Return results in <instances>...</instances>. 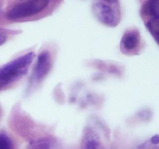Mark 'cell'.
Returning a JSON list of instances; mask_svg holds the SVG:
<instances>
[{"label":"cell","mask_w":159,"mask_h":149,"mask_svg":"<svg viewBox=\"0 0 159 149\" xmlns=\"http://www.w3.org/2000/svg\"><path fill=\"white\" fill-rule=\"evenodd\" d=\"M0 149H12L10 141L5 134H0Z\"/></svg>","instance_id":"30bf717a"},{"label":"cell","mask_w":159,"mask_h":149,"mask_svg":"<svg viewBox=\"0 0 159 149\" xmlns=\"http://www.w3.org/2000/svg\"><path fill=\"white\" fill-rule=\"evenodd\" d=\"M50 0H28L16 5L7 13L9 20L26 18L39 13L43 11L49 4Z\"/></svg>","instance_id":"7a4b0ae2"},{"label":"cell","mask_w":159,"mask_h":149,"mask_svg":"<svg viewBox=\"0 0 159 149\" xmlns=\"http://www.w3.org/2000/svg\"><path fill=\"white\" fill-rule=\"evenodd\" d=\"M103 1L108 3H114V2H116L118 0H103Z\"/></svg>","instance_id":"4fadbf2b"},{"label":"cell","mask_w":159,"mask_h":149,"mask_svg":"<svg viewBox=\"0 0 159 149\" xmlns=\"http://www.w3.org/2000/svg\"><path fill=\"white\" fill-rule=\"evenodd\" d=\"M155 37V39H156V40H157V41H158V43H159V34H158V36H156V37Z\"/></svg>","instance_id":"5bb4252c"},{"label":"cell","mask_w":159,"mask_h":149,"mask_svg":"<svg viewBox=\"0 0 159 149\" xmlns=\"http://www.w3.org/2000/svg\"><path fill=\"white\" fill-rule=\"evenodd\" d=\"M147 27L154 37L159 34V16H154L147 23Z\"/></svg>","instance_id":"ba28073f"},{"label":"cell","mask_w":159,"mask_h":149,"mask_svg":"<svg viewBox=\"0 0 159 149\" xmlns=\"http://www.w3.org/2000/svg\"><path fill=\"white\" fill-rule=\"evenodd\" d=\"M139 43V34L137 31H128L125 33L121 40L123 47L127 51H131Z\"/></svg>","instance_id":"5b68a950"},{"label":"cell","mask_w":159,"mask_h":149,"mask_svg":"<svg viewBox=\"0 0 159 149\" xmlns=\"http://www.w3.org/2000/svg\"><path fill=\"white\" fill-rule=\"evenodd\" d=\"M93 11L98 20L110 26H116L120 22V16L116 11L109 5L97 2L93 6Z\"/></svg>","instance_id":"3957f363"},{"label":"cell","mask_w":159,"mask_h":149,"mask_svg":"<svg viewBox=\"0 0 159 149\" xmlns=\"http://www.w3.org/2000/svg\"><path fill=\"white\" fill-rule=\"evenodd\" d=\"M147 9L150 15L159 16V0H148Z\"/></svg>","instance_id":"9c48e42d"},{"label":"cell","mask_w":159,"mask_h":149,"mask_svg":"<svg viewBox=\"0 0 159 149\" xmlns=\"http://www.w3.org/2000/svg\"><path fill=\"white\" fill-rule=\"evenodd\" d=\"M35 57L34 52L27 54L16 58L0 68V88L16 80L18 78L24 74L29 66Z\"/></svg>","instance_id":"6da1fadb"},{"label":"cell","mask_w":159,"mask_h":149,"mask_svg":"<svg viewBox=\"0 0 159 149\" xmlns=\"http://www.w3.org/2000/svg\"><path fill=\"white\" fill-rule=\"evenodd\" d=\"M151 141L153 144H158L159 143V134H155L151 139Z\"/></svg>","instance_id":"8fae6325"},{"label":"cell","mask_w":159,"mask_h":149,"mask_svg":"<svg viewBox=\"0 0 159 149\" xmlns=\"http://www.w3.org/2000/svg\"><path fill=\"white\" fill-rule=\"evenodd\" d=\"M51 68V56L48 51H43L37 57V63L32 74L34 82L41 81L49 71Z\"/></svg>","instance_id":"277c9868"},{"label":"cell","mask_w":159,"mask_h":149,"mask_svg":"<svg viewBox=\"0 0 159 149\" xmlns=\"http://www.w3.org/2000/svg\"><path fill=\"white\" fill-rule=\"evenodd\" d=\"M30 149H51L52 143L48 138H40L31 141L29 146Z\"/></svg>","instance_id":"52a82bcc"},{"label":"cell","mask_w":159,"mask_h":149,"mask_svg":"<svg viewBox=\"0 0 159 149\" xmlns=\"http://www.w3.org/2000/svg\"><path fill=\"white\" fill-rule=\"evenodd\" d=\"M99 148V135L94 131L87 130L83 138L82 149Z\"/></svg>","instance_id":"8992f818"},{"label":"cell","mask_w":159,"mask_h":149,"mask_svg":"<svg viewBox=\"0 0 159 149\" xmlns=\"http://www.w3.org/2000/svg\"><path fill=\"white\" fill-rule=\"evenodd\" d=\"M6 40H7V36L5 34H2V33L0 34V46L2 45L6 41Z\"/></svg>","instance_id":"7c38bea8"}]
</instances>
